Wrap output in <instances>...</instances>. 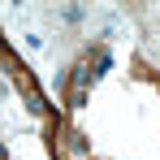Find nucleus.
Masks as SVG:
<instances>
[{"label":"nucleus","mask_w":160,"mask_h":160,"mask_svg":"<svg viewBox=\"0 0 160 160\" xmlns=\"http://www.w3.org/2000/svg\"><path fill=\"white\" fill-rule=\"evenodd\" d=\"M69 152H74V156H87V138H82V134H69Z\"/></svg>","instance_id":"f257e3e1"},{"label":"nucleus","mask_w":160,"mask_h":160,"mask_svg":"<svg viewBox=\"0 0 160 160\" xmlns=\"http://www.w3.org/2000/svg\"><path fill=\"white\" fill-rule=\"evenodd\" d=\"M0 160H9V156H4V147H0Z\"/></svg>","instance_id":"f03ea898"}]
</instances>
